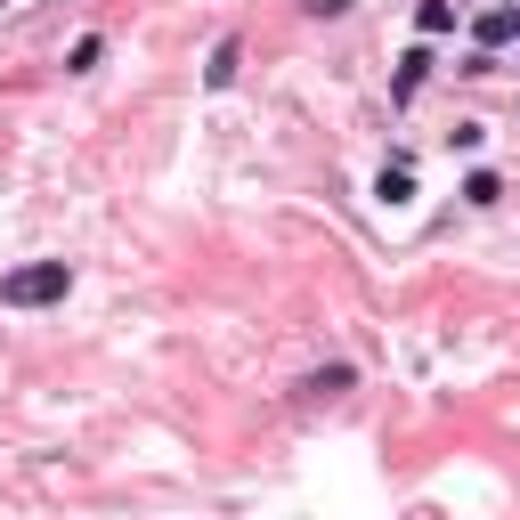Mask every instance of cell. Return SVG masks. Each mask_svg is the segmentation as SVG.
Instances as JSON below:
<instances>
[{
    "label": "cell",
    "mask_w": 520,
    "mask_h": 520,
    "mask_svg": "<svg viewBox=\"0 0 520 520\" xmlns=\"http://www.w3.org/2000/svg\"><path fill=\"white\" fill-rule=\"evenodd\" d=\"M496 195H504L496 171H472V179H464V204H496Z\"/></svg>",
    "instance_id": "cell-4"
},
{
    "label": "cell",
    "mask_w": 520,
    "mask_h": 520,
    "mask_svg": "<svg viewBox=\"0 0 520 520\" xmlns=\"http://www.w3.org/2000/svg\"><path fill=\"white\" fill-rule=\"evenodd\" d=\"M236 65H244V41H220V49H212V65H204V82H212V90H228V82H236Z\"/></svg>",
    "instance_id": "cell-2"
},
{
    "label": "cell",
    "mask_w": 520,
    "mask_h": 520,
    "mask_svg": "<svg viewBox=\"0 0 520 520\" xmlns=\"http://www.w3.org/2000/svg\"><path fill=\"white\" fill-rule=\"evenodd\" d=\"M512 33H520V17H512V9H488V17H480V41H488V49H496V41H512Z\"/></svg>",
    "instance_id": "cell-3"
},
{
    "label": "cell",
    "mask_w": 520,
    "mask_h": 520,
    "mask_svg": "<svg viewBox=\"0 0 520 520\" xmlns=\"http://www.w3.org/2000/svg\"><path fill=\"white\" fill-rule=\"evenodd\" d=\"M415 25H423V33H447V25H455V9H447V0H423Z\"/></svg>",
    "instance_id": "cell-5"
},
{
    "label": "cell",
    "mask_w": 520,
    "mask_h": 520,
    "mask_svg": "<svg viewBox=\"0 0 520 520\" xmlns=\"http://www.w3.org/2000/svg\"><path fill=\"white\" fill-rule=\"evenodd\" d=\"M65 293H74V269H65V260H25V269L0 277V301L9 309H41V301H65Z\"/></svg>",
    "instance_id": "cell-1"
},
{
    "label": "cell",
    "mask_w": 520,
    "mask_h": 520,
    "mask_svg": "<svg viewBox=\"0 0 520 520\" xmlns=\"http://www.w3.org/2000/svg\"><path fill=\"white\" fill-rule=\"evenodd\" d=\"M98 57H106V41L90 33V41H74V57H65V65H74V74H90V65H98Z\"/></svg>",
    "instance_id": "cell-7"
},
{
    "label": "cell",
    "mask_w": 520,
    "mask_h": 520,
    "mask_svg": "<svg viewBox=\"0 0 520 520\" xmlns=\"http://www.w3.org/2000/svg\"><path fill=\"white\" fill-rule=\"evenodd\" d=\"M407 195H415V179H407V163H399V171H382V204H407Z\"/></svg>",
    "instance_id": "cell-6"
}]
</instances>
